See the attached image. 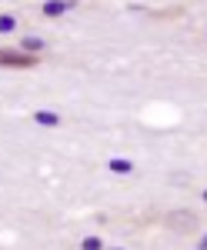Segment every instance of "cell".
<instances>
[{
	"label": "cell",
	"instance_id": "10",
	"mask_svg": "<svg viewBox=\"0 0 207 250\" xmlns=\"http://www.w3.org/2000/svg\"><path fill=\"white\" fill-rule=\"evenodd\" d=\"M204 200H207V190H204Z\"/></svg>",
	"mask_w": 207,
	"mask_h": 250
},
{
	"label": "cell",
	"instance_id": "7",
	"mask_svg": "<svg viewBox=\"0 0 207 250\" xmlns=\"http://www.w3.org/2000/svg\"><path fill=\"white\" fill-rule=\"evenodd\" d=\"M14 27H17V20L10 17V14H0V34H10Z\"/></svg>",
	"mask_w": 207,
	"mask_h": 250
},
{
	"label": "cell",
	"instance_id": "8",
	"mask_svg": "<svg viewBox=\"0 0 207 250\" xmlns=\"http://www.w3.org/2000/svg\"><path fill=\"white\" fill-rule=\"evenodd\" d=\"M80 247H84V250H104V240H100V237H84Z\"/></svg>",
	"mask_w": 207,
	"mask_h": 250
},
{
	"label": "cell",
	"instance_id": "2",
	"mask_svg": "<svg viewBox=\"0 0 207 250\" xmlns=\"http://www.w3.org/2000/svg\"><path fill=\"white\" fill-rule=\"evenodd\" d=\"M37 60L34 54H23V50H0V67H37Z\"/></svg>",
	"mask_w": 207,
	"mask_h": 250
},
{
	"label": "cell",
	"instance_id": "5",
	"mask_svg": "<svg viewBox=\"0 0 207 250\" xmlns=\"http://www.w3.org/2000/svg\"><path fill=\"white\" fill-rule=\"evenodd\" d=\"M34 120H37L40 127H57V124H60V117H57V114H47V110H37V114H34Z\"/></svg>",
	"mask_w": 207,
	"mask_h": 250
},
{
	"label": "cell",
	"instance_id": "1",
	"mask_svg": "<svg viewBox=\"0 0 207 250\" xmlns=\"http://www.w3.org/2000/svg\"><path fill=\"white\" fill-rule=\"evenodd\" d=\"M167 227L174 233H194V230H197V213H190V210H170L167 213Z\"/></svg>",
	"mask_w": 207,
	"mask_h": 250
},
{
	"label": "cell",
	"instance_id": "4",
	"mask_svg": "<svg viewBox=\"0 0 207 250\" xmlns=\"http://www.w3.org/2000/svg\"><path fill=\"white\" fill-rule=\"evenodd\" d=\"M40 10H44V17H60L67 10H74V3H44Z\"/></svg>",
	"mask_w": 207,
	"mask_h": 250
},
{
	"label": "cell",
	"instance_id": "3",
	"mask_svg": "<svg viewBox=\"0 0 207 250\" xmlns=\"http://www.w3.org/2000/svg\"><path fill=\"white\" fill-rule=\"evenodd\" d=\"M44 47H47V43H44L40 37H23V40H20V50H23V54H34V57H37Z\"/></svg>",
	"mask_w": 207,
	"mask_h": 250
},
{
	"label": "cell",
	"instance_id": "6",
	"mask_svg": "<svg viewBox=\"0 0 207 250\" xmlns=\"http://www.w3.org/2000/svg\"><path fill=\"white\" fill-rule=\"evenodd\" d=\"M111 170L114 173H131L134 167H131V160H120V157H117V160H111Z\"/></svg>",
	"mask_w": 207,
	"mask_h": 250
},
{
	"label": "cell",
	"instance_id": "9",
	"mask_svg": "<svg viewBox=\"0 0 207 250\" xmlns=\"http://www.w3.org/2000/svg\"><path fill=\"white\" fill-rule=\"evenodd\" d=\"M201 250H207V237H204V240H201Z\"/></svg>",
	"mask_w": 207,
	"mask_h": 250
}]
</instances>
